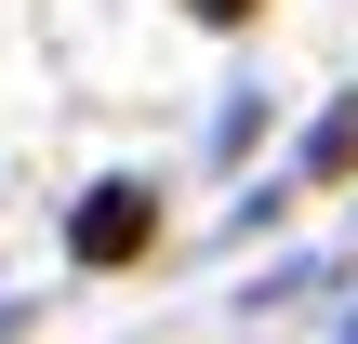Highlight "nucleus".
I'll use <instances>...</instances> for the list:
<instances>
[{"label": "nucleus", "mask_w": 358, "mask_h": 344, "mask_svg": "<svg viewBox=\"0 0 358 344\" xmlns=\"http://www.w3.org/2000/svg\"><path fill=\"white\" fill-rule=\"evenodd\" d=\"M146 239H159V212H146V186H133V172L80 186V212H66V252H80V265H133Z\"/></svg>", "instance_id": "nucleus-1"}, {"label": "nucleus", "mask_w": 358, "mask_h": 344, "mask_svg": "<svg viewBox=\"0 0 358 344\" xmlns=\"http://www.w3.org/2000/svg\"><path fill=\"white\" fill-rule=\"evenodd\" d=\"M306 172H319V186H332V172H358V93L319 119V133H306Z\"/></svg>", "instance_id": "nucleus-2"}, {"label": "nucleus", "mask_w": 358, "mask_h": 344, "mask_svg": "<svg viewBox=\"0 0 358 344\" xmlns=\"http://www.w3.org/2000/svg\"><path fill=\"white\" fill-rule=\"evenodd\" d=\"M186 13H199V27H239V13H252V0H186Z\"/></svg>", "instance_id": "nucleus-3"}, {"label": "nucleus", "mask_w": 358, "mask_h": 344, "mask_svg": "<svg viewBox=\"0 0 358 344\" xmlns=\"http://www.w3.org/2000/svg\"><path fill=\"white\" fill-rule=\"evenodd\" d=\"M332 344H358V318H345V331H332Z\"/></svg>", "instance_id": "nucleus-4"}]
</instances>
